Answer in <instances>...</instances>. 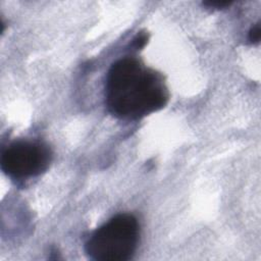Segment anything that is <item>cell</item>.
Listing matches in <instances>:
<instances>
[{
  "label": "cell",
  "mask_w": 261,
  "mask_h": 261,
  "mask_svg": "<svg viewBox=\"0 0 261 261\" xmlns=\"http://www.w3.org/2000/svg\"><path fill=\"white\" fill-rule=\"evenodd\" d=\"M168 100L162 76L133 57L115 61L107 74L105 104L121 119H138L160 110Z\"/></svg>",
  "instance_id": "1"
},
{
  "label": "cell",
  "mask_w": 261,
  "mask_h": 261,
  "mask_svg": "<svg viewBox=\"0 0 261 261\" xmlns=\"http://www.w3.org/2000/svg\"><path fill=\"white\" fill-rule=\"evenodd\" d=\"M140 225L132 214H118L96 229L86 243V253L97 261H126L136 252Z\"/></svg>",
  "instance_id": "2"
},
{
  "label": "cell",
  "mask_w": 261,
  "mask_h": 261,
  "mask_svg": "<svg viewBox=\"0 0 261 261\" xmlns=\"http://www.w3.org/2000/svg\"><path fill=\"white\" fill-rule=\"evenodd\" d=\"M51 161L50 149L41 142L17 141L2 153L1 168L10 177L24 179L45 171Z\"/></svg>",
  "instance_id": "3"
},
{
  "label": "cell",
  "mask_w": 261,
  "mask_h": 261,
  "mask_svg": "<svg viewBox=\"0 0 261 261\" xmlns=\"http://www.w3.org/2000/svg\"><path fill=\"white\" fill-rule=\"evenodd\" d=\"M260 36H261V30H260L259 23H257L256 25L252 27L250 32H249V41L253 44L259 43Z\"/></svg>",
  "instance_id": "4"
},
{
  "label": "cell",
  "mask_w": 261,
  "mask_h": 261,
  "mask_svg": "<svg viewBox=\"0 0 261 261\" xmlns=\"http://www.w3.org/2000/svg\"><path fill=\"white\" fill-rule=\"evenodd\" d=\"M208 7H216V8H223L230 5L229 1H207L204 3Z\"/></svg>",
  "instance_id": "5"
},
{
  "label": "cell",
  "mask_w": 261,
  "mask_h": 261,
  "mask_svg": "<svg viewBox=\"0 0 261 261\" xmlns=\"http://www.w3.org/2000/svg\"><path fill=\"white\" fill-rule=\"evenodd\" d=\"M147 43V36L145 34H141V35H138L137 39L135 40V44H136V47L139 49V48H142L145 46V44Z\"/></svg>",
  "instance_id": "6"
}]
</instances>
